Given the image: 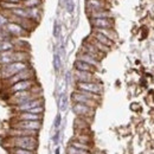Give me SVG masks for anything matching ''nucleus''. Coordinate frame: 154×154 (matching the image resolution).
<instances>
[{
    "instance_id": "1",
    "label": "nucleus",
    "mask_w": 154,
    "mask_h": 154,
    "mask_svg": "<svg viewBox=\"0 0 154 154\" xmlns=\"http://www.w3.org/2000/svg\"><path fill=\"white\" fill-rule=\"evenodd\" d=\"M5 147L8 148H23L36 151L38 148V136H8L4 141Z\"/></svg>"
},
{
    "instance_id": "2",
    "label": "nucleus",
    "mask_w": 154,
    "mask_h": 154,
    "mask_svg": "<svg viewBox=\"0 0 154 154\" xmlns=\"http://www.w3.org/2000/svg\"><path fill=\"white\" fill-rule=\"evenodd\" d=\"M37 97H42V88L39 87V84H37L36 87H33L30 90H25V91H19L16 94H12L8 96V104H11L12 107L18 106L21 103H25L30 100L37 98Z\"/></svg>"
},
{
    "instance_id": "3",
    "label": "nucleus",
    "mask_w": 154,
    "mask_h": 154,
    "mask_svg": "<svg viewBox=\"0 0 154 154\" xmlns=\"http://www.w3.org/2000/svg\"><path fill=\"white\" fill-rule=\"evenodd\" d=\"M29 66H31L30 62H13L7 65H2L0 68V79L6 81Z\"/></svg>"
},
{
    "instance_id": "4",
    "label": "nucleus",
    "mask_w": 154,
    "mask_h": 154,
    "mask_svg": "<svg viewBox=\"0 0 154 154\" xmlns=\"http://www.w3.org/2000/svg\"><path fill=\"white\" fill-rule=\"evenodd\" d=\"M33 78H36V72H35V70H33L32 66H29V68L24 69L23 71L18 72L17 75L12 76L11 78H8V79H6V81H2V82H4L5 87L8 88V87L13 85V84L17 83V82L26 81V79H33Z\"/></svg>"
},
{
    "instance_id": "5",
    "label": "nucleus",
    "mask_w": 154,
    "mask_h": 154,
    "mask_svg": "<svg viewBox=\"0 0 154 154\" xmlns=\"http://www.w3.org/2000/svg\"><path fill=\"white\" fill-rule=\"evenodd\" d=\"M37 84H38V82H37L36 78H33V79H26V81H20V82L14 83L13 85L6 88V90H7V94H8V96H10V95L16 94V93H19V91L30 90V89H32L33 87H36Z\"/></svg>"
},
{
    "instance_id": "6",
    "label": "nucleus",
    "mask_w": 154,
    "mask_h": 154,
    "mask_svg": "<svg viewBox=\"0 0 154 154\" xmlns=\"http://www.w3.org/2000/svg\"><path fill=\"white\" fill-rule=\"evenodd\" d=\"M4 29L6 30V32L11 36V38L12 39L25 38V37H27V36L30 35V32H29V31H26L23 26H20L19 24L11 23V21H8V23L5 25V27H4Z\"/></svg>"
},
{
    "instance_id": "7",
    "label": "nucleus",
    "mask_w": 154,
    "mask_h": 154,
    "mask_svg": "<svg viewBox=\"0 0 154 154\" xmlns=\"http://www.w3.org/2000/svg\"><path fill=\"white\" fill-rule=\"evenodd\" d=\"M76 89L77 90H83V91H88L91 94H96V95H102L103 93V85L98 82H76Z\"/></svg>"
},
{
    "instance_id": "8",
    "label": "nucleus",
    "mask_w": 154,
    "mask_h": 154,
    "mask_svg": "<svg viewBox=\"0 0 154 154\" xmlns=\"http://www.w3.org/2000/svg\"><path fill=\"white\" fill-rule=\"evenodd\" d=\"M39 106H44V98H43V96L30 100V101H27L25 103H21V104H18V106H14V107H12V109H13L14 114H17V113H23V112H29L30 109L39 107Z\"/></svg>"
},
{
    "instance_id": "9",
    "label": "nucleus",
    "mask_w": 154,
    "mask_h": 154,
    "mask_svg": "<svg viewBox=\"0 0 154 154\" xmlns=\"http://www.w3.org/2000/svg\"><path fill=\"white\" fill-rule=\"evenodd\" d=\"M71 101H72V103H82V104L89 106V107L95 108V109H96L97 107H98V104H100V102H97V101L90 98V97L85 96L84 94H82L79 90H76V89L71 94Z\"/></svg>"
},
{
    "instance_id": "10",
    "label": "nucleus",
    "mask_w": 154,
    "mask_h": 154,
    "mask_svg": "<svg viewBox=\"0 0 154 154\" xmlns=\"http://www.w3.org/2000/svg\"><path fill=\"white\" fill-rule=\"evenodd\" d=\"M72 112L78 117H84V119H89V120L95 115V108H91V107L82 104V103H72Z\"/></svg>"
},
{
    "instance_id": "11",
    "label": "nucleus",
    "mask_w": 154,
    "mask_h": 154,
    "mask_svg": "<svg viewBox=\"0 0 154 154\" xmlns=\"http://www.w3.org/2000/svg\"><path fill=\"white\" fill-rule=\"evenodd\" d=\"M11 128H20V129H29V131H37L39 132L42 128V121H18L13 120Z\"/></svg>"
},
{
    "instance_id": "12",
    "label": "nucleus",
    "mask_w": 154,
    "mask_h": 154,
    "mask_svg": "<svg viewBox=\"0 0 154 154\" xmlns=\"http://www.w3.org/2000/svg\"><path fill=\"white\" fill-rule=\"evenodd\" d=\"M109 10V4L107 0H85V12L87 14L94 11Z\"/></svg>"
},
{
    "instance_id": "13",
    "label": "nucleus",
    "mask_w": 154,
    "mask_h": 154,
    "mask_svg": "<svg viewBox=\"0 0 154 154\" xmlns=\"http://www.w3.org/2000/svg\"><path fill=\"white\" fill-rule=\"evenodd\" d=\"M93 29H114L115 21L113 18H100V19H89Z\"/></svg>"
},
{
    "instance_id": "14",
    "label": "nucleus",
    "mask_w": 154,
    "mask_h": 154,
    "mask_svg": "<svg viewBox=\"0 0 154 154\" xmlns=\"http://www.w3.org/2000/svg\"><path fill=\"white\" fill-rule=\"evenodd\" d=\"M81 51H82V52H85V54H88V55H90V56H93V57L98 59V60H101L102 58L106 56L104 54H102L101 51H98L96 48H95L90 42H88V40H84Z\"/></svg>"
},
{
    "instance_id": "15",
    "label": "nucleus",
    "mask_w": 154,
    "mask_h": 154,
    "mask_svg": "<svg viewBox=\"0 0 154 154\" xmlns=\"http://www.w3.org/2000/svg\"><path fill=\"white\" fill-rule=\"evenodd\" d=\"M74 78H75L76 82H94V81H97L95 72L78 71V70H74Z\"/></svg>"
},
{
    "instance_id": "16",
    "label": "nucleus",
    "mask_w": 154,
    "mask_h": 154,
    "mask_svg": "<svg viewBox=\"0 0 154 154\" xmlns=\"http://www.w3.org/2000/svg\"><path fill=\"white\" fill-rule=\"evenodd\" d=\"M13 120H18V121H42L43 115L33 114V113H30V112H23V113H17L14 115Z\"/></svg>"
},
{
    "instance_id": "17",
    "label": "nucleus",
    "mask_w": 154,
    "mask_h": 154,
    "mask_svg": "<svg viewBox=\"0 0 154 154\" xmlns=\"http://www.w3.org/2000/svg\"><path fill=\"white\" fill-rule=\"evenodd\" d=\"M76 59H79V60H82V62H85V63H88V64L95 66L97 70H98V68H100V65H101V64H100L101 60H98V59L94 58L93 56H90V55H88V54H85V52H82V51H79V52L77 54Z\"/></svg>"
},
{
    "instance_id": "18",
    "label": "nucleus",
    "mask_w": 154,
    "mask_h": 154,
    "mask_svg": "<svg viewBox=\"0 0 154 154\" xmlns=\"http://www.w3.org/2000/svg\"><path fill=\"white\" fill-rule=\"evenodd\" d=\"M39 132L37 131H29V129H20V128H11L8 131V136H38Z\"/></svg>"
},
{
    "instance_id": "19",
    "label": "nucleus",
    "mask_w": 154,
    "mask_h": 154,
    "mask_svg": "<svg viewBox=\"0 0 154 154\" xmlns=\"http://www.w3.org/2000/svg\"><path fill=\"white\" fill-rule=\"evenodd\" d=\"M74 70H78V71H88V72H95L96 74L97 69L95 66L85 63V62H82L79 59H76L74 62Z\"/></svg>"
},
{
    "instance_id": "20",
    "label": "nucleus",
    "mask_w": 154,
    "mask_h": 154,
    "mask_svg": "<svg viewBox=\"0 0 154 154\" xmlns=\"http://www.w3.org/2000/svg\"><path fill=\"white\" fill-rule=\"evenodd\" d=\"M14 62V50L8 51H1L0 52V66L7 65L10 63Z\"/></svg>"
},
{
    "instance_id": "21",
    "label": "nucleus",
    "mask_w": 154,
    "mask_h": 154,
    "mask_svg": "<svg viewBox=\"0 0 154 154\" xmlns=\"http://www.w3.org/2000/svg\"><path fill=\"white\" fill-rule=\"evenodd\" d=\"M90 37H93L94 39H96L97 42H100L101 44H103V45H106V46H108V48H113L114 46V44H115V42H113V40H110L109 38H107L106 36H103L102 33H98L96 31H93L91 32V35H90Z\"/></svg>"
},
{
    "instance_id": "22",
    "label": "nucleus",
    "mask_w": 154,
    "mask_h": 154,
    "mask_svg": "<svg viewBox=\"0 0 154 154\" xmlns=\"http://www.w3.org/2000/svg\"><path fill=\"white\" fill-rule=\"evenodd\" d=\"M89 19H100V18H113L112 12L109 10H100V11H94L87 14Z\"/></svg>"
},
{
    "instance_id": "23",
    "label": "nucleus",
    "mask_w": 154,
    "mask_h": 154,
    "mask_svg": "<svg viewBox=\"0 0 154 154\" xmlns=\"http://www.w3.org/2000/svg\"><path fill=\"white\" fill-rule=\"evenodd\" d=\"M93 31H96L98 33H102L103 36H106L107 38H109L113 42L117 40V32L114 29H93Z\"/></svg>"
},
{
    "instance_id": "24",
    "label": "nucleus",
    "mask_w": 154,
    "mask_h": 154,
    "mask_svg": "<svg viewBox=\"0 0 154 154\" xmlns=\"http://www.w3.org/2000/svg\"><path fill=\"white\" fill-rule=\"evenodd\" d=\"M30 52L24 50H14V62H30Z\"/></svg>"
},
{
    "instance_id": "25",
    "label": "nucleus",
    "mask_w": 154,
    "mask_h": 154,
    "mask_svg": "<svg viewBox=\"0 0 154 154\" xmlns=\"http://www.w3.org/2000/svg\"><path fill=\"white\" fill-rule=\"evenodd\" d=\"M29 13V19L33 20L35 23L38 24V21L42 18V8L40 7H35V8H27Z\"/></svg>"
},
{
    "instance_id": "26",
    "label": "nucleus",
    "mask_w": 154,
    "mask_h": 154,
    "mask_svg": "<svg viewBox=\"0 0 154 154\" xmlns=\"http://www.w3.org/2000/svg\"><path fill=\"white\" fill-rule=\"evenodd\" d=\"M74 140L79 141V142H82V143L90 145V146H91V143H93V139H91V136H90L89 133H76Z\"/></svg>"
},
{
    "instance_id": "27",
    "label": "nucleus",
    "mask_w": 154,
    "mask_h": 154,
    "mask_svg": "<svg viewBox=\"0 0 154 154\" xmlns=\"http://www.w3.org/2000/svg\"><path fill=\"white\" fill-rule=\"evenodd\" d=\"M87 40H88V42H90V43L96 48L98 51H101V52H102V54H104V55H106V54H108V52L110 51V48H108V46H106V45L101 44L100 42H97L96 39H94L93 37H89Z\"/></svg>"
},
{
    "instance_id": "28",
    "label": "nucleus",
    "mask_w": 154,
    "mask_h": 154,
    "mask_svg": "<svg viewBox=\"0 0 154 154\" xmlns=\"http://www.w3.org/2000/svg\"><path fill=\"white\" fill-rule=\"evenodd\" d=\"M12 14L17 16V17H20V18H27L29 19V13H27V8H25L24 6H19L17 8H13L10 11Z\"/></svg>"
},
{
    "instance_id": "29",
    "label": "nucleus",
    "mask_w": 154,
    "mask_h": 154,
    "mask_svg": "<svg viewBox=\"0 0 154 154\" xmlns=\"http://www.w3.org/2000/svg\"><path fill=\"white\" fill-rule=\"evenodd\" d=\"M21 4L25 8H35V7H42L43 0H23Z\"/></svg>"
},
{
    "instance_id": "30",
    "label": "nucleus",
    "mask_w": 154,
    "mask_h": 154,
    "mask_svg": "<svg viewBox=\"0 0 154 154\" xmlns=\"http://www.w3.org/2000/svg\"><path fill=\"white\" fill-rule=\"evenodd\" d=\"M70 145H71L72 147L77 148V149L88 151V152H90V151H91V146H90V145H87V143H82V142H79V141H76V140H74V139H72V141L70 142Z\"/></svg>"
},
{
    "instance_id": "31",
    "label": "nucleus",
    "mask_w": 154,
    "mask_h": 154,
    "mask_svg": "<svg viewBox=\"0 0 154 154\" xmlns=\"http://www.w3.org/2000/svg\"><path fill=\"white\" fill-rule=\"evenodd\" d=\"M10 154H37L36 151H30V149H23V148H8Z\"/></svg>"
},
{
    "instance_id": "32",
    "label": "nucleus",
    "mask_w": 154,
    "mask_h": 154,
    "mask_svg": "<svg viewBox=\"0 0 154 154\" xmlns=\"http://www.w3.org/2000/svg\"><path fill=\"white\" fill-rule=\"evenodd\" d=\"M60 66H62V60H60V56H59V54L56 52L55 55H54V69H55V71H59V69H60Z\"/></svg>"
},
{
    "instance_id": "33",
    "label": "nucleus",
    "mask_w": 154,
    "mask_h": 154,
    "mask_svg": "<svg viewBox=\"0 0 154 154\" xmlns=\"http://www.w3.org/2000/svg\"><path fill=\"white\" fill-rule=\"evenodd\" d=\"M66 154H90L88 151H82V149H77L75 147H72L71 145H69L68 149H66Z\"/></svg>"
},
{
    "instance_id": "34",
    "label": "nucleus",
    "mask_w": 154,
    "mask_h": 154,
    "mask_svg": "<svg viewBox=\"0 0 154 154\" xmlns=\"http://www.w3.org/2000/svg\"><path fill=\"white\" fill-rule=\"evenodd\" d=\"M65 8H66L68 13L72 14L75 11V1L74 0H65Z\"/></svg>"
},
{
    "instance_id": "35",
    "label": "nucleus",
    "mask_w": 154,
    "mask_h": 154,
    "mask_svg": "<svg viewBox=\"0 0 154 154\" xmlns=\"http://www.w3.org/2000/svg\"><path fill=\"white\" fill-rule=\"evenodd\" d=\"M66 107H68V97L65 94H63L59 100V108H60V110H65Z\"/></svg>"
},
{
    "instance_id": "36",
    "label": "nucleus",
    "mask_w": 154,
    "mask_h": 154,
    "mask_svg": "<svg viewBox=\"0 0 154 154\" xmlns=\"http://www.w3.org/2000/svg\"><path fill=\"white\" fill-rule=\"evenodd\" d=\"M60 31H62V26H60V24L56 20L55 24H54V37L58 38L59 35H60Z\"/></svg>"
},
{
    "instance_id": "37",
    "label": "nucleus",
    "mask_w": 154,
    "mask_h": 154,
    "mask_svg": "<svg viewBox=\"0 0 154 154\" xmlns=\"http://www.w3.org/2000/svg\"><path fill=\"white\" fill-rule=\"evenodd\" d=\"M7 23H8L7 17L5 16V13H4L2 11H0V29H4Z\"/></svg>"
},
{
    "instance_id": "38",
    "label": "nucleus",
    "mask_w": 154,
    "mask_h": 154,
    "mask_svg": "<svg viewBox=\"0 0 154 154\" xmlns=\"http://www.w3.org/2000/svg\"><path fill=\"white\" fill-rule=\"evenodd\" d=\"M60 123H62V116H60V114H58V115L56 116V119H55V128H56V129L59 128Z\"/></svg>"
},
{
    "instance_id": "39",
    "label": "nucleus",
    "mask_w": 154,
    "mask_h": 154,
    "mask_svg": "<svg viewBox=\"0 0 154 154\" xmlns=\"http://www.w3.org/2000/svg\"><path fill=\"white\" fill-rule=\"evenodd\" d=\"M2 1H5V2H12V4H20L21 2V0H2Z\"/></svg>"
},
{
    "instance_id": "40",
    "label": "nucleus",
    "mask_w": 154,
    "mask_h": 154,
    "mask_svg": "<svg viewBox=\"0 0 154 154\" xmlns=\"http://www.w3.org/2000/svg\"><path fill=\"white\" fill-rule=\"evenodd\" d=\"M58 139H59V131H57V132H56V135L54 136V142H55V143L58 142Z\"/></svg>"
},
{
    "instance_id": "41",
    "label": "nucleus",
    "mask_w": 154,
    "mask_h": 154,
    "mask_svg": "<svg viewBox=\"0 0 154 154\" xmlns=\"http://www.w3.org/2000/svg\"><path fill=\"white\" fill-rule=\"evenodd\" d=\"M0 51H1V50H0Z\"/></svg>"
},
{
    "instance_id": "42",
    "label": "nucleus",
    "mask_w": 154,
    "mask_h": 154,
    "mask_svg": "<svg viewBox=\"0 0 154 154\" xmlns=\"http://www.w3.org/2000/svg\"><path fill=\"white\" fill-rule=\"evenodd\" d=\"M21 1H23V0H21Z\"/></svg>"
}]
</instances>
